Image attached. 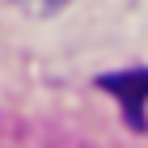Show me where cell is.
Returning <instances> with one entry per match:
<instances>
[{
    "label": "cell",
    "mask_w": 148,
    "mask_h": 148,
    "mask_svg": "<svg viewBox=\"0 0 148 148\" xmlns=\"http://www.w3.org/2000/svg\"><path fill=\"white\" fill-rule=\"evenodd\" d=\"M102 85L110 93H119L127 106V119L140 127V110H144V97H148V72H127V76H102Z\"/></svg>",
    "instance_id": "1"
}]
</instances>
